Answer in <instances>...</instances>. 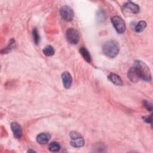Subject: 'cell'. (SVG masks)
<instances>
[{"label":"cell","mask_w":153,"mask_h":153,"mask_svg":"<svg viewBox=\"0 0 153 153\" xmlns=\"http://www.w3.org/2000/svg\"><path fill=\"white\" fill-rule=\"evenodd\" d=\"M42 53L46 56H51L54 55V48L51 45H48L46 46L43 49Z\"/></svg>","instance_id":"obj_13"},{"label":"cell","mask_w":153,"mask_h":153,"mask_svg":"<svg viewBox=\"0 0 153 153\" xmlns=\"http://www.w3.org/2000/svg\"><path fill=\"white\" fill-rule=\"evenodd\" d=\"M79 51L85 61H87L88 63L91 62V56L88 51L85 48L81 47L79 50Z\"/></svg>","instance_id":"obj_12"},{"label":"cell","mask_w":153,"mask_h":153,"mask_svg":"<svg viewBox=\"0 0 153 153\" xmlns=\"http://www.w3.org/2000/svg\"><path fill=\"white\" fill-rule=\"evenodd\" d=\"M48 149L51 152H58L60 149V145L58 142H51L48 146Z\"/></svg>","instance_id":"obj_14"},{"label":"cell","mask_w":153,"mask_h":153,"mask_svg":"<svg viewBox=\"0 0 153 153\" xmlns=\"http://www.w3.org/2000/svg\"><path fill=\"white\" fill-rule=\"evenodd\" d=\"M11 128L13 133V136L16 139H20L22 136V130L21 126L16 122L11 124Z\"/></svg>","instance_id":"obj_9"},{"label":"cell","mask_w":153,"mask_h":153,"mask_svg":"<svg viewBox=\"0 0 153 153\" xmlns=\"http://www.w3.org/2000/svg\"><path fill=\"white\" fill-rule=\"evenodd\" d=\"M66 38L71 44H76L79 40V35L76 29L71 27L66 30Z\"/></svg>","instance_id":"obj_6"},{"label":"cell","mask_w":153,"mask_h":153,"mask_svg":"<svg viewBox=\"0 0 153 153\" xmlns=\"http://www.w3.org/2000/svg\"><path fill=\"white\" fill-rule=\"evenodd\" d=\"M60 14L62 18L67 22L71 21L74 16L72 8L68 5H63L60 8Z\"/></svg>","instance_id":"obj_5"},{"label":"cell","mask_w":153,"mask_h":153,"mask_svg":"<svg viewBox=\"0 0 153 153\" xmlns=\"http://www.w3.org/2000/svg\"><path fill=\"white\" fill-rule=\"evenodd\" d=\"M123 10L127 13L137 14L140 11V8L138 5L132 2H127L123 6Z\"/></svg>","instance_id":"obj_7"},{"label":"cell","mask_w":153,"mask_h":153,"mask_svg":"<svg viewBox=\"0 0 153 153\" xmlns=\"http://www.w3.org/2000/svg\"><path fill=\"white\" fill-rule=\"evenodd\" d=\"M62 80L65 88H69L71 86L72 77L69 72L65 71L62 74Z\"/></svg>","instance_id":"obj_8"},{"label":"cell","mask_w":153,"mask_h":153,"mask_svg":"<svg viewBox=\"0 0 153 153\" xmlns=\"http://www.w3.org/2000/svg\"><path fill=\"white\" fill-rule=\"evenodd\" d=\"M51 136L47 133H41L36 136V142L41 144H46L50 140Z\"/></svg>","instance_id":"obj_10"},{"label":"cell","mask_w":153,"mask_h":153,"mask_svg":"<svg viewBox=\"0 0 153 153\" xmlns=\"http://www.w3.org/2000/svg\"><path fill=\"white\" fill-rule=\"evenodd\" d=\"M102 51L105 55L109 57H115L120 51L118 43L114 40L106 41L102 47Z\"/></svg>","instance_id":"obj_2"},{"label":"cell","mask_w":153,"mask_h":153,"mask_svg":"<svg viewBox=\"0 0 153 153\" xmlns=\"http://www.w3.org/2000/svg\"><path fill=\"white\" fill-rule=\"evenodd\" d=\"M146 27V23L145 21H140L135 26L134 30L136 32H142Z\"/></svg>","instance_id":"obj_15"},{"label":"cell","mask_w":153,"mask_h":153,"mask_svg":"<svg viewBox=\"0 0 153 153\" xmlns=\"http://www.w3.org/2000/svg\"><path fill=\"white\" fill-rule=\"evenodd\" d=\"M127 76L132 82H137L142 79L145 81H151V73L147 65L141 60H136L133 66L128 71Z\"/></svg>","instance_id":"obj_1"},{"label":"cell","mask_w":153,"mask_h":153,"mask_svg":"<svg viewBox=\"0 0 153 153\" xmlns=\"http://www.w3.org/2000/svg\"><path fill=\"white\" fill-rule=\"evenodd\" d=\"M108 78L112 83H114L115 85H123V81H122L121 79L118 75H117L115 74H113V73L110 74L108 75Z\"/></svg>","instance_id":"obj_11"},{"label":"cell","mask_w":153,"mask_h":153,"mask_svg":"<svg viewBox=\"0 0 153 153\" xmlns=\"http://www.w3.org/2000/svg\"><path fill=\"white\" fill-rule=\"evenodd\" d=\"M32 35H33V39L34 41V42L35 43V44H38L39 42V36L38 32V30L36 29V28H33V30H32Z\"/></svg>","instance_id":"obj_17"},{"label":"cell","mask_w":153,"mask_h":153,"mask_svg":"<svg viewBox=\"0 0 153 153\" xmlns=\"http://www.w3.org/2000/svg\"><path fill=\"white\" fill-rule=\"evenodd\" d=\"M71 145L75 148L82 147L84 145V138L81 136V134L76 131H71L70 133Z\"/></svg>","instance_id":"obj_3"},{"label":"cell","mask_w":153,"mask_h":153,"mask_svg":"<svg viewBox=\"0 0 153 153\" xmlns=\"http://www.w3.org/2000/svg\"><path fill=\"white\" fill-rule=\"evenodd\" d=\"M15 46V40L13 39H11L8 45V46L4 48V50H2L1 51L2 53H8L9 51H10L13 48H14Z\"/></svg>","instance_id":"obj_16"},{"label":"cell","mask_w":153,"mask_h":153,"mask_svg":"<svg viewBox=\"0 0 153 153\" xmlns=\"http://www.w3.org/2000/svg\"><path fill=\"white\" fill-rule=\"evenodd\" d=\"M143 118L144 121H145L146 123L151 124V123H152V115H151L149 117H148V116H147V117H144Z\"/></svg>","instance_id":"obj_19"},{"label":"cell","mask_w":153,"mask_h":153,"mask_svg":"<svg viewBox=\"0 0 153 153\" xmlns=\"http://www.w3.org/2000/svg\"><path fill=\"white\" fill-rule=\"evenodd\" d=\"M143 105L145 106V107L146 108V109L148 111H150V112L152 111V106L151 104L149 102H148L147 100H145L143 101Z\"/></svg>","instance_id":"obj_18"},{"label":"cell","mask_w":153,"mask_h":153,"mask_svg":"<svg viewBox=\"0 0 153 153\" xmlns=\"http://www.w3.org/2000/svg\"><path fill=\"white\" fill-rule=\"evenodd\" d=\"M111 22L118 33H123L126 30V24L124 20L120 16H115L111 18Z\"/></svg>","instance_id":"obj_4"}]
</instances>
